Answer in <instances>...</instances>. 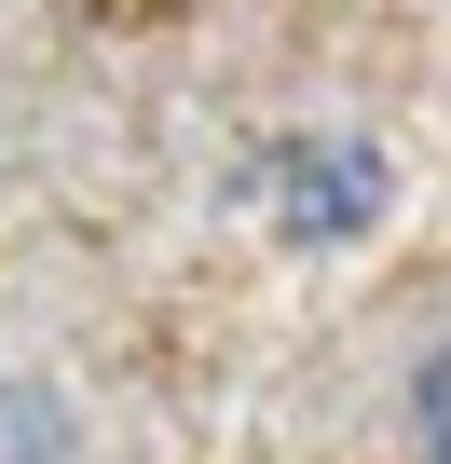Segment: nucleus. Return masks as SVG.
<instances>
[{"mask_svg":"<svg viewBox=\"0 0 451 464\" xmlns=\"http://www.w3.org/2000/svg\"><path fill=\"white\" fill-rule=\"evenodd\" d=\"M247 205L288 232V246H342V232L383 218V150L369 137H274L260 178H247Z\"/></svg>","mask_w":451,"mask_h":464,"instance_id":"f257e3e1","label":"nucleus"},{"mask_svg":"<svg viewBox=\"0 0 451 464\" xmlns=\"http://www.w3.org/2000/svg\"><path fill=\"white\" fill-rule=\"evenodd\" d=\"M410 437H424V464H451V342H437L424 382H410Z\"/></svg>","mask_w":451,"mask_h":464,"instance_id":"f03ea898","label":"nucleus"}]
</instances>
